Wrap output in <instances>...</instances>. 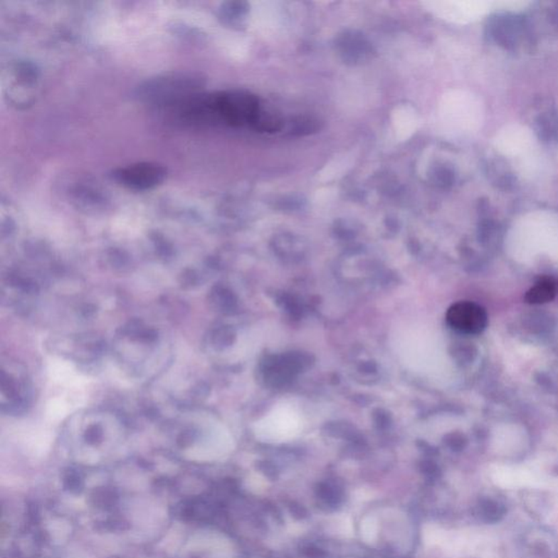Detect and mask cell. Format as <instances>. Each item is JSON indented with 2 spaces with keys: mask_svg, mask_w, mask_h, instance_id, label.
I'll list each match as a JSON object with an SVG mask.
<instances>
[{
  "mask_svg": "<svg viewBox=\"0 0 558 558\" xmlns=\"http://www.w3.org/2000/svg\"><path fill=\"white\" fill-rule=\"evenodd\" d=\"M205 78L201 73L172 71L144 80L135 88V95L144 104L169 110L203 93Z\"/></svg>",
  "mask_w": 558,
  "mask_h": 558,
  "instance_id": "obj_1",
  "label": "cell"
},
{
  "mask_svg": "<svg viewBox=\"0 0 558 558\" xmlns=\"http://www.w3.org/2000/svg\"><path fill=\"white\" fill-rule=\"evenodd\" d=\"M119 186L132 191H149L164 184L167 178L165 166L154 162H140L119 167L112 172Z\"/></svg>",
  "mask_w": 558,
  "mask_h": 558,
  "instance_id": "obj_2",
  "label": "cell"
},
{
  "mask_svg": "<svg viewBox=\"0 0 558 558\" xmlns=\"http://www.w3.org/2000/svg\"><path fill=\"white\" fill-rule=\"evenodd\" d=\"M301 418L293 408H277L256 424V436L268 443L293 440L300 433Z\"/></svg>",
  "mask_w": 558,
  "mask_h": 558,
  "instance_id": "obj_3",
  "label": "cell"
},
{
  "mask_svg": "<svg viewBox=\"0 0 558 558\" xmlns=\"http://www.w3.org/2000/svg\"><path fill=\"white\" fill-rule=\"evenodd\" d=\"M447 322L453 330L460 333L477 335L488 326V314L481 305L469 301H461L449 307Z\"/></svg>",
  "mask_w": 558,
  "mask_h": 558,
  "instance_id": "obj_4",
  "label": "cell"
},
{
  "mask_svg": "<svg viewBox=\"0 0 558 558\" xmlns=\"http://www.w3.org/2000/svg\"><path fill=\"white\" fill-rule=\"evenodd\" d=\"M557 295L558 279L544 278L529 289L526 301L530 305H542L553 300Z\"/></svg>",
  "mask_w": 558,
  "mask_h": 558,
  "instance_id": "obj_5",
  "label": "cell"
},
{
  "mask_svg": "<svg viewBox=\"0 0 558 558\" xmlns=\"http://www.w3.org/2000/svg\"><path fill=\"white\" fill-rule=\"evenodd\" d=\"M377 531H379V525L377 519L373 516L365 517L361 522V537L363 541L368 544H373L379 535Z\"/></svg>",
  "mask_w": 558,
  "mask_h": 558,
  "instance_id": "obj_6",
  "label": "cell"
}]
</instances>
